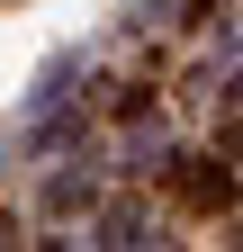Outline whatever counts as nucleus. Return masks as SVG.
Segmentation results:
<instances>
[{
    "label": "nucleus",
    "instance_id": "nucleus-9",
    "mask_svg": "<svg viewBox=\"0 0 243 252\" xmlns=\"http://www.w3.org/2000/svg\"><path fill=\"white\" fill-rule=\"evenodd\" d=\"M234 108H243V72H234Z\"/></svg>",
    "mask_w": 243,
    "mask_h": 252
},
{
    "label": "nucleus",
    "instance_id": "nucleus-5",
    "mask_svg": "<svg viewBox=\"0 0 243 252\" xmlns=\"http://www.w3.org/2000/svg\"><path fill=\"white\" fill-rule=\"evenodd\" d=\"M162 162H171V135H162V126H135V135L117 144V171H126V180H153Z\"/></svg>",
    "mask_w": 243,
    "mask_h": 252
},
{
    "label": "nucleus",
    "instance_id": "nucleus-2",
    "mask_svg": "<svg viewBox=\"0 0 243 252\" xmlns=\"http://www.w3.org/2000/svg\"><path fill=\"white\" fill-rule=\"evenodd\" d=\"M81 243H108V252H144V243H162V216L144 207V198H108V207H90V234Z\"/></svg>",
    "mask_w": 243,
    "mask_h": 252
},
{
    "label": "nucleus",
    "instance_id": "nucleus-7",
    "mask_svg": "<svg viewBox=\"0 0 243 252\" xmlns=\"http://www.w3.org/2000/svg\"><path fill=\"white\" fill-rule=\"evenodd\" d=\"M216 153H225V162H243V117H234L225 135H216Z\"/></svg>",
    "mask_w": 243,
    "mask_h": 252
},
{
    "label": "nucleus",
    "instance_id": "nucleus-1",
    "mask_svg": "<svg viewBox=\"0 0 243 252\" xmlns=\"http://www.w3.org/2000/svg\"><path fill=\"white\" fill-rule=\"evenodd\" d=\"M180 207H198V216H234V171H225V153H180L171 144V162L153 171Z\"/></svg>",
    "mask_w": 243,
    "mask_h": 252
},
{
    "label": "nucleus",
    "instance_id": "nucleus-3",
    "mask_svg": "<svg viewBox=\"0 0 243 252\" xmlns=\"http://www.w3.org/2000/svg\"><path fill=\"white\" fill-rule=\"evenodd\" d=\"M81 72H90V54H81V45H63V54H45V63H36V81H27V99H18V108H27V117H45V108H63Z\"/></svg>",
    "mask_w": 243,
    "mask_h": 252
},
{
    "label": "nucleus",
    "instance_id": "nucleus-4",
    "mask_svg": "<svg viewBox=\"0 0 243 252\" xmlns=\"http://www.w3.org/2000/svg\"><path fill=\"white\" fill-rule=\"evenodd\" d=\"M99 198H108V171H90V162H81V171H54V180H45V216H90Z\"/></svg>",
    "mask_w": 243,
    "mask_h": 252
},
{
    "label": "nucleus",
    "instance_id": "nucleus-8",
    "mask_svg": "<svg viewBox=\"0 0 243 252\" xmlns=\"http://www.w3.org/2000/svg\"><path fill=\"white\" fill-rule=\"evenodd\" d=\"M0 243H18V216H9V207H0Z\"/></svg>",
    "mask_w": 243,
    "mask_h": 252
},
{
    "label": "nucleus",
    "instance_id": "nucleus-6",
    "mask_svg": "<svg viewBox=\"0 0 243 252\" xmlns=\"http://www.w3.org/2000/svg\"><path fill=\"white\" fill-rule=\"evenodd\" d=\"M144 108H153L144 81H108V117H144Z\"/></svg>",
    "mask_w": 243,
    "mask_h": 252
}]
</instances>
